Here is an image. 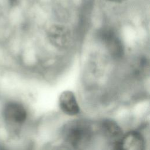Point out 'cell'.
I'll return each mask as SVG.
<instances>
[{
	"mask_svg": "<svg viewBox=\"0 0 150 150\" xmlns=\"http://www.w3.org/2000/svg\"><path fill=\"white\" fill-rule=\"evenodd\" d=\"M91 132L90 126L87 122L76 120L66 124L62 134L64 141L69 145L77 148L88 140Z\"/></svg>",
	"mask_w": 150,
	"mask_h": 150,
	"instance_id": "1",
	"label": "cell"
},
{
	"mask_svg": "<svg viewBox=\"0 0 150 150\" xmlns=\"http://www.w3.org/2000/svg\"><path fill=\"white\" fill-rule=\"evenodd\" d=\"M115 150H145L144 137L137 131H130L115 144Z\"/></svg>",
	"mask_w": 150,
	"mask_h": 150,
	"instance_id": "2",
	"label": "cell"
},
{
	"mask_svg": "<svg viewBox=\"0 0 150 150\" xmlns=\"http://www.w3.org/2000/svg\"><path fill=\"white\" fill-rule=\"evenodd\" d=\"M6 121L13 125H21L27 118V112L25 107L18 103L12 102L7 104L4 110Z\"/></svg>",
	"mask_w": 150,
	"mask_h": 150,
	"instance_id": "3",
	"label": "cell"
},
{
	"mask_svg": "<svg viewBox=\"0 0 150 150\" xmlns=\"http://www.w3.org/2000/svg\"><path fill=\"white\" fill-rule=\"evenodd\" d=\"M59 107L66 114L70 116L79 113L80 108L74 94L70 91H64L60 94L59 99Z\"/></svg>",
	"mask_w": 150,
	"mask_h": 150,
	"instance_id": "4",
	"label": "cell"
},
{
	"mask_svg": "<svg viewBox=\"0 0 150 150\" xmlns=\"http://www.w3.org/2000/svg\"><path fill=\"white\" fill-rule=\"evenodd\" d=\"M100 36L114 56L120 57L122 54L121 43L113 32L105 29L101 32Z\"/></svg>",
	"mask_w": 150,
	"mask_h": 150,
	"instance_id": "5",
	"label": "cell"
},
{
	"mask_svg": "<svg viewBox=\"0 0 150 150\" xmlns=\"http://www.w3.org/2000/svg\"><path fill=\"white\" fill-rule=\"evenodd\" d=\"M49 38L52 42L59 46H64L69 40V32L63 27L55 26L49 30Z\"/></svg>",
	"mask_w": 150,
	"mask_h": 150,
	"instance_id": "6",
	"label": "cell"
},
{
	"mask_svg": "<svg viewBox=\"0 0 150 150\" xmlns=\"http://www.w3.org/2000/svg\"><path fill=\"white\" fill-rule=\"evenodd\" d=\"M103 132L109 138L114 141L115 144L122 135V133L120 127L114 122L107 120L103 122L102 125Z\"/></svg>",
	"mask_w": 150,
	"mask_h": 150,
	"instance_id": "7",
	"label": "cell"
},
{
	"mask_svg": "<svg viewBox=\"0 0 150 150\" xmlns=\"http://www.w3.org/2000/svg\"><path fill=\"white\" fill-rule=\"evenodd\" d=\"M107 1H109L110 2H121L124 0H107Z\"/></svg>",
	"mask_w": 150,
	"mask_h": 150,
	"instance_id": "8",
	"label": "cell"
}]
</instances>
